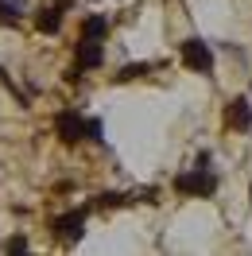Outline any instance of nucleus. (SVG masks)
<instances>
[{"instance_id":"1","label":"nucleus","mask_w":252,"mask_h":256,"mask_svg":"<svg viewBox=\"0 0 252 256\" xmlns=\"http://www.w3.org/2000/svg\"><path fill=\"white\" fill-rule=\"evenodd\" d=\"M174 190L190 194V198H210V194L218 190V178L210 171V163H198L194 171H182V175L174 178Z\"/></svg>"},{"instance_id":"2","label":"nucleus","mask_w":252,"mask_h":256,"mask_svg":"<svg viewBox=\"0 0 252 256\" xmlns=\"http://www.w3.org/2000/svg\"><path fill=\"white\" fill-rule=\"evenodd\" d=\"M54 132H58L62 144H78V140L90 136V120H82V112H74V109H62L54 116Z\"/></svg>"},{"instance_id":"3","label":"nucleus","mask_w":252,"mask_h":256,"mask_svg":"<svg viewBox=\"0 0 252 256\" xmlns=\"http://www.w3.org/2000/svg\"><path fill=\"white\" fill-rule=\"evenodd\" d=\"M182 62H186L194 74H210V70H214V50L206 47L202 39H186V43H182Z\"/></svg>"},{"instance_id":"4","label":"nucleus","mask_w":252,"mask_h":256,"mask_svg":"<svg viewBox=\"0 0 252 256\" xmlns=\"http://www.w3.org/2000/svg\"><path fill=\"white\" fill-rule=\"evenodd\" d=\"M86 233V210H74V214H62V218H54V237L62 240H78Z\"/></svg>"},{"instance_id":"5","label":"nucleus","mask_w":252,"mask_h":256,"mask_svg":"<svg viewBox=\"0 0 252 256\" xmlns=\"http://www.w3.org/2000/svg\"><path fill=\"white\" fill-rule=\"evenodd\" d=\"M225 124L236 128V132H248V128H252V105H248V97H233V101H229V109H225Z\"/></svg>"},{"instance_id":"6","label":"nucleus","mask_w":252,"mask_h":256,"mask_svg":"<svg viewBox=\"0 0 252 256\" xmlns=\"http://www.w3.org/2000/svg\"><path fill=\"white\" fill-rule=\"evenodd\" d=\"M101 62H105L101 39H86V35H82V43H78V66H82V70H97Z\"/></svg>"},{"instance_id":"7","label":"nucleus","mask_w":252,"mask_h":256,"mask_svg":"<svg viewBox=\"0 0 252 256\" xmlns=\"http://www.w3.org/2000/svg\"><path fill=\"white\" fill-rule=\"evenodd\" d=\"M35 28L43 35H54L62 28V8H58V4H54V8H39V12H35Z\"/></svg>"},{"instance_id":"8","label":"nucleus","mask_w":252,"mask_h":256,"mask_svg":"<svg viewBox=\"0 0 252 256\" xmlns=\"http://www.w3.org/2000/svg\"><path fill=\"white\" fill-rule=\"evenodd\" d=\"M82 35H86V39H105V35H109V20L105 16H90L86 24H82Z\"/></svg>"},{"instance_id":"9","label":"nucleus","mask_w":252,"mask_h":256,"mask_svg":"<svg viewBox=\"0 0 252 256\" xmlns=\"http://www.w3.org/2000/svg\"><path fill=\"white\" fill-rule=\"evenodd\" d=\"M148 70H152V66H148V62H132V66H124V70L116 74V82H132V78H144Z\"/></svg>"},{"instance_id":"10","label":"nucleus","mask_w":252,"mask_h":256,"mask_svg":"<svg viewBox=\"0 0 252 256\" xmlns=\"http://www.w3.org/2000/svg\"><path fill=\"white\" fill-rule=\"evenodd\" d=\"M128 198L124 194H116V190H105V194H97V206L101 210H109V206H124Z\"/></svg>"},{"instance_id":"11","label":"nucleus","mask_w":252,"mask_h":256,"mask_svg":"<svg viewBox=\"0 0 252 256\" xmlns=\"http://www.w3.org/2000/svg\"><path fill=\"white\" fill-rule=\"evenodd\" d=\"M4 248H8V252H24V248H28V237H12Z\"/></svg>"},{"instance_id":"12","label":"nucleus","mask_w":252,"mask_h":256,"mask_svg":"<svg viewBox=\"0 0 252 256\" xmlns=\"http://www.w3.org/2000/svg\"><path fill=\"white\" fill-rule=\"evenodd\" d=\"M90 140H101V120H90Z\"/></svg>"}]
</instances>
